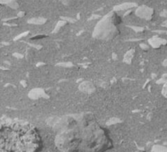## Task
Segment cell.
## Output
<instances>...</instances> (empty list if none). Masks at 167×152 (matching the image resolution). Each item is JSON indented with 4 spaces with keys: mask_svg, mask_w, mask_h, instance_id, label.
Returning <instances> with one entry per match:
<instances>
[{
    "mask_svg": "<svg viewBox=\"0 0 167 152\" xmlns=\"http://www.w3.org/2000/svg\"><path fill=\"white\" fill-rule=\"evenodd\" d=\"M162 93H163V95L165 98H167V83L164 86L163 90H162Z\"/></svg>",
    "mask_w": 167,
    "mask_h": 152,
    "instance_id": "7a4b0ae2",
    "label": "cell"
},
{
    "mask_svg": "<svg viewBox=\"0 0 167 152\" xmlns=\"http://www.w3.org/2000/svg\"><path fill=\"white\" fill-rule=\"evenodd\" d=\"M40 134L33 124L22 120H0V152H39Z\"/></svg>",
    "mask_w": 167,
    "mask_h": 152,
    "instance_id": "6da1fadb",
    "label": "cell"
}]
</instances>
